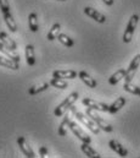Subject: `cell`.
<instances>
[{
	"mask_svg": "<svg viewBox=\"0 0 140 158\" xmlns=\"http://www.w3.org/2000/svg\"><path fill=\"white\" fill-rule=\"evenodd\" d=\"M0 10H1V14H2V17H4V21L7 26V28L11 31V32H17V23L14 19V16L11 15V11H10V4H9V0H0Z\"/></svg>",
	"mask_w": 140,
	"mask_h": 158,
	"instance_id": "cell-1",
	"label": "cell"
},
{
	"mask_svg": "<svg viewBox=\"0 0 140 158\" xmlns=\"http://www.w3.org/2000/svg\"><path fill=\"white\" fill-rule=\"evenodd\" d=\"M71 109H72V112H73V114L76 115V118H77V120L78 121H80L83 125H85L93 134H95V135H98L99 132H100V127L94 123V120L90 118V117H88L87 114H83V113H80V112H78L73 106L71 107Z\"/></svg>",
	"mask_w": 140,
	"mask_h": 158,
	"instance_id": "cell-2",
	"label": "cell"
},
{
	"mask_svg": "<svg viewBox=\"0 0 140 158\" xmlns=\"http://www.w3.org/2000/svg\"><path fill=\"white\" fill-rule=\"evenodd\" d=\"M78 97H79L78 92H72L64 102H61V103L55 108V110H54L55 117H62L68 109H71V107L76 103V101L78 99Z\"/></svg>",
	"mask_w": 140,
	"mask_h": 158,
	"instance_id": "cell-3",
	"label": "cell"
},
{
	"mask_svg": "<svg viewBox=\"0 0 140 158\" xmlns=\"http://www.w3.org/2000/svg\"><path fill=\"white\" fill-rule=\"evenodd\" d=\"M85 114L88 115V117H90V118L94 120V123L101 129V130H104L105 132H112L113 131V127H112V125L110 124V123H107L105 119H103L100 115H98L95 112H93V109H90V108H87V112H85Z\"/></svg>",
	"mask_w": 140,
	"mask_h": 158,
	"instance_id": "cell-4",
	"label": "cell"
},
{
	"mask_svg": "<svg viewBox=\"0 0 140 158\" xmlns=\"http://www.w3.org/2000/svg\"><path fill=\"white\" fill-rule=\"evenodd\" d=\"M138 21H139V16L137 14L130 16V19H129V21L127 23V28L124 30V35H123V42L124 43H129L132 40L134 31H135L137 25H138Z\"/></svg>",
	"mask_w": 140,
	"mask_h": 158,
	"instance_id": "cell-5",
	"label": "cell"
},
{
	"mask_svg": "<svg viewBox=\"0 0 140 158\" xmlns=\"http://www.w3.org/2000/svg\"><path fill=\"white\" fill-rule=\"evenodd\" d=\"M68 127H70V130L82 141V142H87V143H90L91 142V139H90V136L85 132V131H83L82 129H80V126L76 123V121H70V124H68Z\"/></svg>",
	"mask_w": 140,
	"mask_h": 158,
	"instance_id": "cell-6",
	"label": "cell"
},
{
	"mask_svg": "<svg viewBox=\"0 0 140 158\" xmlns=\"http://www.w3.org/2000/svg\"><path fill=\"white\" fill-rule=\"evenodd\" d=\"M140 66V54L135 55L133 58V60L130 61L129 64V68L127 69V73H126V76H124V82H132V80L134 79V75L138 70V68Z\"/></svg>",
	"mask_w": 140,
	"mask_h": 158,
	"instance_id": "cell-7",
	"label": "cell"
},
{
	"mask_svg": "<svg viewBox=\"0 0 140 158\" xmlns=\"http://www.w3.org/2000/svg\"><path fill=\"white\" fill-rule=\"evenodd\" d=\"M82 103L87 107V108H90L93 110H98V112H108V104L106 103H101V102H98V101H94L91 98H83Z\"/></svg>",
	"mask_w": 140,
	"mask_h": 158,
	"instance_id": "cell-8",
	"label": "cell"
},
{
	"mask_svg": "<svg viewBox=\"0 0 140 158\" xmlns=\"http://www.w3.org/2000/svg\"><path fill=\"white\" fill-rule=\"evenodd\" d=\"M17 145L20 146V150L22 151V153H23L27 158H34L35 157L34 151L31 148V146L28 145L27 140H26L23 136H20V137L17 139Z\"/></svg>",
	"mask_w": 140,
	"mask_h": 158,
	"instance_id": "cell-9",
	"label": "cell"
},
{
	"mask_svg": "<svg viewBox=\"0 0 140 158\" xmlns=\"http://www.w3.org/2000/svg\"><path fill=\"white\" fill-rule=\"evenodd\" d=\"M84 14H85L87 16H89L90 19L95 20V21H96V22H99V23H105L106 22L105 15H103L101 12H99L98 10H95V9H93V7L87 6V7L84 9Z\"/></svg>",
	"mask_w": 140,
	"mask_h": 158,
	"instance_id": "cell-10",
	"label": "cell"
},
{
	"mask_svg": "<svg viewBox=\"0 0 140 158\" xmlns=\"http://www.w3.org/2000/svg\"><path fill=\"white\" fill-rule=\"evenodd\" d=\"M108 146H110V148H111L113 152H116L118 156H121V157H127V156H128V150H127L124 146H122L117 140H111V141L108 142Z\"/></svg>",
	"mask_w": 140,
	"mask_h": 158,
	"instance_id": "cell-11",
	"label": "cell"
},
{
	"mask_svg": "<svg viewBox=\"0 0 140 158\" xmlns=\"http://www.w3.org/2000/svg\"><path fill=\"white\" fill-rule=\"evenodd\" d=\"M52 77H59V79H68L73 80L78 77V73L74 70H55L52 73Z\"/></svg>",
	"mask_w": 140,
	"mask_h": 158,
	"instance_id": "cell-12",
	"label": "cell"
},
{
	"mask_svg": "<svg viewBox=\"0 0 140 158\" xmlns=\"http://www.w3.org/2000/svg\"><path fill=\"white\" fill-rule=\"evenodd\" d=\"M0 53L4 54L5 56L12 59L14 61L20 63V55L16 53V50H11L10 48H7V47H6L4 43H1V42H0Z\"/></svg>",
	"mask_w": 140,
	"mask_h": 158,
	"instance_id": "cell-13",
	"label": "cell"
},
{
	"mask_svg": "<svg viewBox=\"0 0 140 158\" xmlns=\"http://www.w3.org/2000/svg\"><path fill=\"white\" fill-rule=\"evenodd\" d=\"M0 65L4 66V68H7V69H10V70H18V69H20L18 63L14 61L12 59L5 56V55L1 54V53H0Z\"/></svg>",
	"mask_w": 140,
	"mask_h": 158,
	"instance_id": "cell-14",
	"label": "cell"
},
{
	"mask_svg": "<svg viewBox=\"0 0 140 158\" xmlns=\"http://www.w3.org/2000/svg\"><path fill=\"white\" fill-rule=\"evenodd\" d=\"M126 102H127V99H126L124 97H118L112 104H110V107H108V113H110V114H116L118 110H121V109L124 107Z\"/></svg>",
	"mask_w": 140,
	"mask_h": 158,
	"instance_id": "cell-15",
	"label": "cell"
},
{
	"mask_svg": "<svg viewBox=\"0 0 140 158\" xmlns=\"http://www.w3.org/2000/svg\"><path fill=\"white\" fill-rule=\"evenodd\" d=\"M0 42L4 43V44H5L7 48H10L11 50H17V44H16V42L12 40L6 32H4V31L0 32Z\"/></svg>",
	"mask_w": 140,
	"mask_h": 158,
	"instance_id": "cell-16",
	"label": "cell"
},
{
	"mask_svg": "<svg viewBox=\"0 0 140 158\" xmlns=\"http://www.w3.org/2000/svg\"><path fill=\"white\" fill-rule=\"evenodd\" d=\"M80 150H82V152L87 156V157L89 158H100L101 156L90 146V143H87V142H83L82 145H80Z\"/></svg>",
	"mask_w": 140,
	"mask_h": 158,
	"instance_id": "cell-17",
	"label": "cell"
},
{
	"mask_svg": "<svg viewBox=\"0 0 140 158\" xmlns=\"http://www.w3.org/2000/svg\"><path fill=\"white\" fill-rule=\"evenodd\" d=\"M78 77L82 80L88 87H90V88H95L98 86V82L93 79L88 73H85V71H79L78 73Z\"/></svg>",
	"mask_w": 140,
	"mask_h": 158,
	"instance_id": "cell-18",
	"label": "cell"
},
{
	"mask_svg": "<svg viewBox=\"0 0 140 158\" xmlns=\"http://www.w3.org/2000/svg\"><path fill=\"white\" fill-rule=\"evenodd\" d=\"M26 60H27V64L29 66H34L35 65V54H34V47L32 44H27L26 45Z\"/></svg>",
	"mask_w": 140,
	"mask_h": 158,
	"instance_id": "cell-19",
	"label": "cell"
},
{
	"mask_svg": "<svg viewBox=\"0 0 140 158\" xmlns=\"http://www.w3.org/2000/svg\"><path fill=\"white\" fill-rule=\"evenodd\" d=\"M126 73H127V70H124V69H119L118 71H116L110 79H108V83L111 85V86H115V85H117L119 81L122 79H124V76H126Z\"/></svg>",
	"mask_w": 140,
	"mask_h": 158,
	"instance_id": "cell-20",
	"label": "cell"
},
{
	"mask_svg": "<svg viewBox=\"0 0 140 158\" xmlns=\"http://www.w3.org/2000/svg\"><path fill=\"white\" fill-rule=\"evenodd\" d=\"M70 121H71L70 114L66 113L65 118H64V120L61 121V124H60V126H59V130H57L59 136H66V135H67V127H68Z\"/></svg>",
	"mask_w": 140,
	"mask_h": 158,
	"instance_id": "cell-21",
	"label": "cell"
},
{
	"mask_svg": "<svg viewBox=\"0 0 140 158\" xmlns=\"http://www.w3.org/2000/svg\"><path fill=\"white\" fill-rule=\"evenodd\" d=\"M49 86H50V82H49V83H48V82H44V83H41V85H39V86H32V87L28 89V94H31V96L39 94V93L46 91V89L49 88Z\"/></svg>",
	"mask_w": 140,
	"mask_h": 158,
	"instance_id": "cell-22",
	"label": "cell"
},
{
	"mask_svg": "<svg viewBox=\"0 0 140 158\" xmlns=\"http://www.w3.org/2000/svg\"><path fill=\"white\" fill-rule=\"evenodd\" d=\"M28 27L32 32L39 31V25H38V16L35 12H31L28 16Z\"/></svg>",
	"mask_w": 140,
	"mask_h": 158,
	"instance_id": "cell-23",
	"label": "cell"
},
{
	"mask_svg": "<svg viewBox=\"0 0 140 158\" xmlns=\"http://www.w3.org/2000/svg\"><path fill=\"white\" fill-rule=\"evenodd\" d=\"M60 30H61V25H60V23H54L52 27L50 28V31L48 32V36H46L48 40H56L57 36L60 35Z\"/></svg>",
	"mask_w": 140,
	"mask_h": 158,
	"instance_id": "cell-24",
	"label": "cell"
},
{
	"mask_svg": "<svg viewBox=\"0 0 140 158\" xmlns=\"http://www.w3.org/2000/svg\"><path fill=\"white\" fill-rule=\"evenodd\" d=\"M50 85L56 87V88H60V89H66L68 87V83L65 80L59 79V77H52L51 81H50Z\"/></svg>",
	"mask_w": 140,
	"mask_h": 158,
	"instance_id": "cell-25",
	"label": "cell"
},
{
	"mask_svg": "<svg viewBox=\"0 0 140 158\" xmlns=\"http://www.w3.org/2000/svg\"><path fill=\"white\" fill-rule=\"evenodd\" d=\"M57 40L60 43H62L65 47H67V48H72L73 45H74V40L70 38L67 35H65V33H60L59 36H57Z\"/></svg>",
	"mask_w": 140,
	"mask_h": 158,
	"instance_id": "cell-26",
	"label": "cell"
},
{
	"mask_svg": "<svg viewBox=\"0 0 140 158\" xmlns=\"http://www.w3.org/2000/svg\"><path fill=\"white\" fill-rule=\"evenodd\" d=\"M123 89H124V91H127L128 93L137 94V96H139V97H140V87L135 86V85H132L130 82H124Z\"/></svg>",
	"mask_w": 140,
	"mask_h": 158,
	"instance_id": "cell-27",
	"label": "cell"
},
{
	"mask_svg": "<svg viewBox=\"0 0 140 158\" xmlns=\"http://www.w3.org/2000/svg\"><path fill=\"white\" fill-rule=\"evenodd\" d=\"M39 156H40V157H46V156H48V148H46L45 146H41V147L39 148Z\"/></svg>",
	"mask_w": 140,
	"mask_h": 158,
	"instance_id": "cell-28",
	"label": "cell"
},
{
	"mask_svg": "<svg viewBox=\"0 0 140 158\" xmlns=\"http://www.w3.org/2000/svg\"><path fill=\"white\" fill-rule=\"evenodd\" d=\"M104 2H105L107 6H112L113 5V2H115V0H103Z\"/></svg>",
	"mask_w": 140,
	"mask_h": 158,
	"instance_id": "cell-29",
	"label": "cell"
},
{
	"mask_svg": "<svg viewBox=\"0 0 140 158\" xmlns=\"http://www.w3.org/2000/svg\"><path fill=\"white\" fill-rule=\"evenodd\" d=\"M57 1H66V0H57Z\"/></svg>",
	"mask_w": 140,
	"mask_h": 158,
	"instance_id": "cell-30",
	"label": "cell"
}]
</instances>
